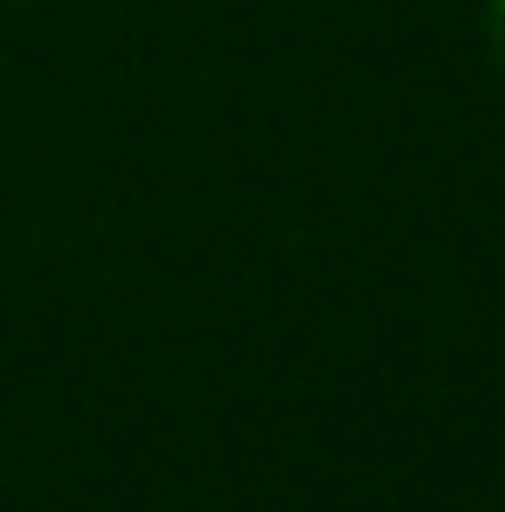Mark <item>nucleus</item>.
Instances as JSON below:
<instances>
[{
    "label": "nucleus",
    "instance_id": "1",
    "mask_svg": "<svg viewBox=\"0 0 505 512\" xmlns=\"http://www.w3.org/2000/svg\"><path fill=\"white\" fill-rule=\"evenodd\" d=\"M485 49H492V63L505 77V0H485Z\"/></svg>",
    "mask_w": 505,
    "mask_h": 512
}]
</instances>
